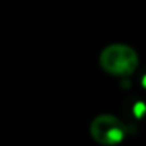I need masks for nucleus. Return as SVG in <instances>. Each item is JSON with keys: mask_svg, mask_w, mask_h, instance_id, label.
Masks as SVG:
<instances>
[{"mask_svg": "<svg viewBox=\"0 0 146 146\" xmlns=\"http://www.w3.org/2000/svg\"><path fill=\"white\" fill-rule=\"evenodd\" d=\"M90 133L92 139L104 146L118 145L123 141L126 135V128L123 122L113 115H99L90 125Z\"/></svg>", "mask_w": 146, "mask_h": 146, "instance_id": "nucleus-2", "label": "nucleus"}, {"mask_svg": "<svg viewBox=\"0 0 146 146\" xmlns=\"http://www.w3.org/2000/svg\"><path fill=\"white\" fill-rule=\"evenodd\" d=\"M145 112H146V105L143 102H136L133 105V113H135L136 118H142L145 115Z\"/></svg>", "mask_w": 146, "mask_h": 146, "instance_id": "nucleus-3", "label": "nucleus"}, {"mask_svg": "<svg viewBox=\"0 0 146 146\" xmlns=\"http://www.w3.org/2000/svg\"><path fill=\"white\" fill-rule=\"evenodd\" d=\"M142 85H143V87L146 88V75L143 77V78H142Z\"/></svg>", "mask_w": 146, "mask_h": 146, "instance_id": "nucleus-4", "label": "nucleus"}, {"mask_svg": "<svg viewBox=\"0 0 146 146\" xmlns=\"http://www.w3.org/2000/svg\"><path fill=\"white\" fill-rule=\"evenodd\" d=\"M101 68L115 77H128L132 75L138 65L139 57L132 47L125 44H111L102 50L99 55Z\"/></svg>", "mask_w": 146, "mask_h": 146, "instance_id": "nucleus-1", "label": "nucleus"}]
</instances>
